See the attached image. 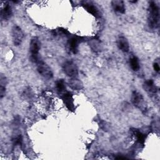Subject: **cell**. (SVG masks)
Instances as JSON below:
<instances>
[{
    "label": "cell",
    "mask_w": 160,
    "mask_h": 160,
    "mask_svg": "<svg viewBox=\"0 0 160 160\" xmlns=\"http://www.w3.org/2000/svg\"><path fill=\"white\" fill-rule=\"evenodd\" d=\"M148 22L151 28L156 29L159 27V10L158 6L154 1H151L149 6Z\"/></svg>",
    "instance_id": "6da1fadb"
},
{
    "label": "cell",
    "mask_w": 160,
    "mask_h": 160,
    "mask_svg": "<svg viewBox=\"0 0 160 160\" xmlns=\"http://www.w3.org/2000/svg\"><path fill=\"white\" fill-rule=\"evenodd\" d=\"M81 42V38L78 36H74L69 39V46L71 51L74 53L76 54L78 52V44Z\"/></svg>",
    "instance_id": "8fae6325"
},
{
    "label": "cell",
    "mask_w": 160,
    "mask_h": 160,
    "mask_svg": "<svg viewBox=\"0 0 160 160\" xmlns=\"http://www.w3.org/2000/svg\"><path fill=\"white\" fill-rule=\"evenodd\" d=\"M22 136L20 135V136H18V137H16L14 140V145H21L22 144Z\"/></svg>",
    "instance_id": "ac0fdd59"
},
{
    "label": "cell",
    "mask_w": 160,
    "mask_h": 160,
    "mask_svg": "<svg viewBox=\"0 0 160 160\" xmlns=\"http://www.w3.org/2000/svg\"><path fill=\"white\" fill-rule=\"evenodd\" d=\"M82 5L84 7V8L86 9V11H88L89 13H91L94 16H98L99 12L97 8L95 6L89 2H84V4H82Z\"/></svg>",
    "instance_id": "7c38bea8"
},
{
    "label": "cell",
    "mask_w": 160,
    "mask_h": 160,
    "mask_svg": "<svg viewBox=\"0 0 160 160\" xmlns=\"http://www.w3.org/2000/svg\"><path fill=\"white\" fill-rule=\"evenodd\" d=\"M0 97L2 98V97L5 95L6 92V78L1 74L0 78Z\"/></svg>",
    "instance_id": "5bb4252c"
},
{
    "label": "cell",
    "mask_w": 160,
    "mask_h": 160,
    "mask_svg": "<svg viewBox=\"0 0 160 160\" xmlns=\"http://www.w3.org/2000/svg\"><path fill=\"white\" fill-rule=\"evenodd\" d=\"M143 88L149 94L154 95L157 92V88L152 79L146 80L143 84Z\"/></svg>",
    "instance_id": "ba28073f"
},
{
    "label": "cell",
    "mask_w": 160,
    "mask_h": 160,
    "mask_svg": "<svg viewBox=\"0 0 160 160\" xmlns=\"http://www.w3.org/2000/svg\"><path fill=\"white\" fill-rule=\"evenodd\" d=\"M64 73L71 78H75L78 74V68L76 63L72 61H66L62 65Z\"/></svg>",
    "instance_id": "277c9868"
},
{
    "label": "cell",
    "mask_w": 160,
    "mask_h": 160,
    "mask_svg": "<svg viewBox=\"0 0 160 160\" xmlns=\"http://www.w3.org/2000/svg\"><path fill=\"white\" fill-rule=\"evenodd\" d=\"M12 9L8 2L4 3V5L1 10V18L3 20H8L12 16Z\"/></svg>",
    "instance_id": "52a82bcc"
},
{
    "label": "cell",
    "mask_w": 160,
    "mask_h": 160,
    "mask_svg": "<svg viewBox=\"0 0 160 160\" xmlns=\"http://www.w3.org/2000/svg\"><path fill=\"white\" fill-rule=\"evenodd\" d=\"M143 100V97L141 94L136 91L132 92L131 95V101L135 106L140 108L142 106Z\"/></svg>",
    "instance_id": "9c48e42d"
},
{
    "label": "cell",
    "mask_w": 160,
    "mask_h": 160,
    "mask_svg": "<svg viewBox=\"0 0 160 160\" xmlns=\"http://www.w3.org/2000/svg\"><path fill=\"white\" fill-rule=\"evenodd\" d=\"M12 42L14 46H18L21 44L23 38L24 34L21 28L18 26L14 25L12 29Z\"/></svg>",
    "instance_id": "5b68a950"
},
{
    "label": "cell",
    "mask_w": 160,
    "mask_h": 160,
    "mask_svg": "<svg viewBox=\"0 0 160 160\" xmlns=\"http://www.w3.org/2000/svg\"><path fill=\"white\" fill-rule=\"evenodd\" d=\"M111 6L115 12L123 14L125 12V5L123 1L114 0L111 1Z\"/></svg>",
    "instance_id": "30bf717a"
},
{
    "label": "cell",
    "mask_w": 160,
    "mask_h": 160,
    "mask_svg": "<svg viewBox=\"0 0 160 160\" xmlns=\"http://www.w3.org/2000/svg\"><path fill=\"white\" fill-rule=\"evenodd\" d=\"M36 64L37 66V71L41 76L48 79H51L52 78V71L50 67L46 63L40 59Z\"/></svg>",
    "instance_id": "3957f363"
},
{
    "label": "cell",
    "mask_w": 160,
    "mask_h": 160,
    "mask_svg": "<svg viewBox=\"0 0 160 160\" xmlns=\"http://www.w3.org/2000/svg\"><path fill=\"white\" fill-rule=\"evenodd\" d=\"M41 48V42L37 37H34L31 39L29 43V52L31 61L36 63L41 59L39 56V51Z\"/></svg>",
    "instance_id": "7a4b0ae2"
},
{
    "label": "cell",
    "mask_w": 160,
    "mask_h": 160,
    "mask_svg": "<svg viewBox=\"0 0 160 160\" xmlns=\"http://www.w3.org/2000/svg\"><path fill=\"white\" fill-rule=\"evenodd\" d=\"M153 68H154V71H156L157 72H159L160 68H159V64H158V63L154 62V63L153 64Z\"/></svg>",
    "instance_id": "d6986e66"
},
{
    "label": "cell",
    "mask_w": 160,
    "mask_h": 160,
    "mask_svg": "<svg viewBox=\"0 0 160 160\" xmlns=\"http://www.w3.org/2000/svg\"><path fill=\"white\" fill-rule=\"evenodd\" d=\"M56 87L57 91L61 94H64V92H66V85H65L64 81L63 79H58L56 82Z\"/></svg>",
    "instance_id": "4fadbf2b"
},
{
    "label": "cell",
    "mask_w": 160,
    "mask_h": 160,
    "mask_svg": "<svg viewBox=\"0 0 160 160\" xmlns=\"http://www.w3.org/2000/svg\"><path fill=\"white\" fill-rule=\"evenodd\" d=\"M75 78H74V79H72L71 82H70V85L71 87L73 89H80L81 88V85H80V82H79L77 79H74Z\"/></svg>",
    "instance_id": "e0dca14e"
},
{
    "label": "cell",
    "mask_w": 160,
    "mask_h": 160,
    "mask_svg": "<svg viewBox=\"0 0 160 160\" xmlns=\"http://www.w3.org/2000/svg\"><path fill=\"white\" fill-rule=\"evenodd\" d=\"M117 46L122 52H126L129 51V44L128 39L123 36H120L117 39Z\"/></svg>",
    "instance_id": "8992f818"
},
{
    "label": "cell",
    "mask_w": 160,
    "mask_h": 160,
    "mask_svg": "<svg viewBox=\"0 0 160 160\" xmlns=\"http://www.w3.org/2000/svg\"><path fill=\"white\" fill-rule=\"evenodd\" d=\"M134 134L136 138L137 141L141 144H143L145 140V136L144 134H142L141 132L138 131V130H134Z\"/></svg>",
    "instance_id": "2e32d148"
},
{
    "label": "cell",
    "mask_w": 160,
    "mask_h": 160,
    "mask_svg": "<svg viewBox=\"0 0 160 160\" xmlns=\"http://www.w3.org/2000/svg\"><path fill=\"white\" fill-rule=\"evenodd\" d=\"M115 159H126L127 158L124 156H118V157H116Z\"/></svg>",
    "instance_id": "ffe728a7"
},
{
    "label": "cell",
    "mask_w": 160,
    "mask_h": 160,
    "mask_svg": "<svg viewBox=\"0 0 160 160\" xmlns=\"http://www.w3.org/2000/svg\"><path fill=\"white\" fill-rule=\"evenodd\" d=\"M129 63H130V66L131 69L134 71H137L139 69L140 66H139V60L138 59L137 57L136 56H133L130 59L129 61Z\"/></svg>",
    "instance_id": "9a60e30c"
}]
</instances>
